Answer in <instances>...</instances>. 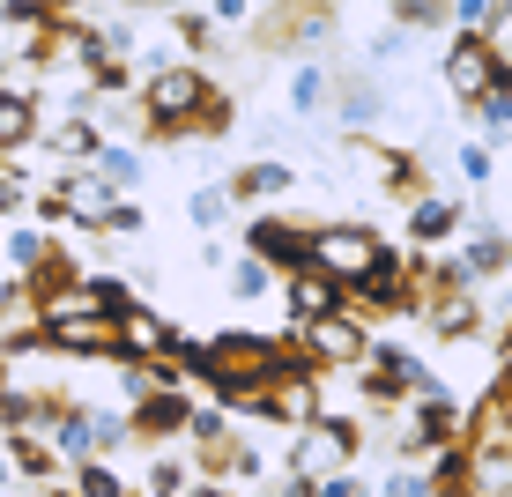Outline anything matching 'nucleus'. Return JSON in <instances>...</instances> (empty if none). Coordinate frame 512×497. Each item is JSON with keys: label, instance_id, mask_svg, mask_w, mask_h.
Listing matches in <instances>:
<instances>
[{"label": "nucleus", "instance_id": "4468645a", "mask_svg": "<svg viewBox=\"0 0 512 497\" xmlns=\"http://www.w3.org/2000/svg\"><path fill=\"white\" fill-rule=\"evenodd\" d=\"M97 164H104V179H119V186H127V179H134V171H141V164H134V156H127V149H97Z\"/></svg>", "mask_w": 512, "mask_h": 497}, {"label": "nucleus", "instance_id": "2eb2a0df", "mask_svg": "<svg viewBox=\"0 0 512 497\" xmlns=\"http://www.w3.org/2000/svg\"><path fill=\"white\" fill-rule=\"evenodd\" d=\"M320 82H327V75H312V67L290 82V104H297V112H312V104H320Z\"/></svg>", "mask_w": 512, "mask_h": 497}, {"label": "nucleus", "instance_id": "0eeeda50", "mask_svg": "<svg viewBox=\"0 0 512 497\" xmlns=\"http://www.w3.org/2000/svg\"><path fill=\"white\" fill-rule=\"evenodd\" d=\"M475 319H483V312H475V297H446L431 327H438V334H475Z\"/></svg>", "mask_w": 512, "mask_h": 497}, {"label": "nucleus", "instance_id": "6e6552de", "mask_svg": "<svg viewBox=\"0 0 512 497\" xmlns=\"http://www.w3.org/2000/svg\"><path fill=\"white\" fill-rule=\"evenodd\" d=\"M282 186H290V171H282V164H253L238 179V193H282Z\"/></svg>", "mask_w": 512, "mask_h": 497}, {"label": "nucleus", "instance_id": "dca6fc26", "mask_svg": "<svg viewBox=\"0 0 512 497\" xmlns=\"http://www.w3.org/2000/svg\"><path fill=\"white\" fill-rule=\"evenodd\" d=\"M231 290H238V297H260V290H268V268H260V260H245V268L231 275Z\"/></svg>", "mask_w": 512, "mask_h": 497}, {"label": "nucleus", "instance_id": "a211bd4d", "mask_svg": "<svg viewBox=\"0 0 512 497\" xmlns=\"http://www.w3.org/2000/svg\"><path fill=\"white\" fill-rule=\"evenodd\" d=\"M379 497H431V483H423V475H386Z\"/></svg>", "mask_w": 512, "mask_h": 497}, {"label": "nucleus", "instance_id": "39448f33", "mask_svg": "<svg viewBox=\"0 0 512 497\" xmlns=\"http://www.w3.org/2000/svg\"><path fill=\"white\" fill-rule=\"evenodd\" d=\"M312 349H320L327 364H357L364 357V327L342 319V312H327V319H312Z\"/></svg>", "mask_w": 512, "mask_h": 497}, {"label": "nucleus", "instance_id": "6ab92c4d", "mask_svg": "<svg viewBox=\"0 0 512 497\" xmlns=\"http://www.w3.org/2000/svg\"><path fill=\"white\" fill-rule=\"evenodd\" d=\"M171 490H179V468H171V460H164V468H149V497H171Z\"/></svg>", "mask_w": 512, "mask_h": 497}, {"label": "nucleus", "instance_id": "412c9836", "mask_svg": "<svg viewBox=\"0 0 512 497\" xmlns=\"http://www.w3.org/2000/svg\"><path fill=\"white\" fill-rule=\"evenodd\" d=\"M0 483H8V460H0Z\"/></svg>", "mask_w": 512, "mask_h": 497}, {"label": "nucleus", "instance_id": "423d86ee", "mask_svg": "<svg viewBox=\"0 0 512 497\" xmlns=\"http://www.w3.org/2000/svg\"><path fill=\"white\" fill-rule=\"evenodd\" d=\"M30 127H38V104L23 90H0V149H23Z\"/></svg>", "mask_w": 512, "mask_h": 497}, {"label": "nucleus", "instance_id": "7ed1b4c3", "mask_svg": "<svg viewBox=\"0 0 512 497\" xmlns=\"http://www.w3.org/2000/svg\"><path fill=\"white\" fill-rule=\"evenodd\" d=\"M446 82H453V97H483V90L505 82V67H498V52H490L483 38H461L446 52Z\"/></svg>", "mask_w": 512, "mask_h": 497}, {"label": "nucleus", "instance_id": "9b49d317", "mask_svg": "<svg viewBox=\"0 0 512 497\" xmlns=\"http://www.w3.org/2000/svg\"><path fill=\"white\" fill-rule=\"evenodd\" d=\"M186 216L201 223V230H208V223H223V186H201V193H193V208H186Z\"/></svg>", "mask_w": 512, "mask_h": 497}, {"label": "nucleus", "instance_id": "f257e3e1", "mask_svg": "<svg viewBox=\"0 0 512 497\" xmlns=\"http://www.w3.org/2000/svg\"><path fill=\"white\" fill-rule=\"evenodd\" d=\"M379 260H386V245L372 238V230H357V223L312 230V268H320L327 282H364Z\"/></svg>", "mask_w": 512, "mask_h": 497}, {"label": "nucleus", "instance_id": "aec40b11", "mask_svg": "<svg viewBox=\"0 0 512 497\" xmlns=\"http://www.w3.org/2000/svg\"><path fill=\"white\" fill-rule=\"evenodd\" d=\"M8 305H15V290H8V282H0V312H8Z\"/></svg>", "mask_w": 512, "mask_h": 497}, {"label": "nucleus", "instance_id": "f03ea898", "mask_svg": "<svg viewBox=\"0 0 512 497\" xmlns=\"http://www.w3.org/2000/svg\"><path fill=\"white\" fill-rule=\"evenodd\" d=\"M201 97H208V82L193 75V67H164V75L149 82V119L156 127H179V119L201 112Z\"/></svg>", "mask_w": 512, "mask_h": 497}, {"label": "nucleus", "instance_id": "f3484780", "mask_svg": "<svg viewBox=\"0 0 512 497\" xmlns=\"http://www.w3.org/2000/svg\"><path fill=\"white\" fill-rule=\"evenodd\" d=\"M82 497H119V475L112 468H82Z\"/></svg>", "mask_w": 512, "mask_h": 497}, {"label": "nucleus", "instance_id": "9d476101", "mask_svg": "<svg viewBox=\"0 0 512 497\" xmlns=\"http://www.w3.org/2000/svg\"><path fill=\"white\" fill-rule=\"evenodd\" d=\"M438 230H453V201H423L416 208V238H438Z\"/></svg>", "mask_w": 512, "mask_h": 497}, {"label": "nucleus", "instance_id": "ddd939ff", "mask_svg": "<svg viewBox=\"0 0 512 497\" xmlns=\"http://www.w3.org/2000/svg\"><path fill=\"white\" fill-rule=\"evenodd\" d=\"M312 497H364V483H357V475H342V468H334V475H320V483H312Z\"/></svg>", "mask_w": 512, "mask_h": 497}, {"label": "nucleus", "instance_id": "20e7f679", "mask_svg": "<svg viewBox=\"0 0 512 497\" xmlns=\"http://www.w3.org/2000/svg\"><path fill=\"white\" fill-rule=\"evenodd\" d=\"M290 312L305 319H327V312H342V282H327L320 268H297V282H290Z\"/></svg>", "mask_w": 512, "mask_h": 497}, {"label": "nucleus", "instance_id": "f8f14e48", "mask_svg": "<svg viewBox=\"0 0 512 497\" xmlns=\"http://www.w3.org/2000/svg\"><path fill=\"white\" fill-rule=\"evenodd\" d=\"M8 260H15V268H38V260H45V238H30V230H15V245H8Z\"/></svg>", "mask_w": 512, "mask_h": 497}, {"label": "nucleus", "instance_id": "1a4fd4ad", "mask_svg": "<svg viewBox=\"0 0 512 497\" xmlns=\"http://www.w3.org/2000/svg\"><path fill=\"white\" fill-rule=\"evenodd\" d=\"M60 446H67V453H90V446H97V423H90V416H60Z\"/></svg>", "mask_w": 512, "mask_h": 497}]
</instances>
